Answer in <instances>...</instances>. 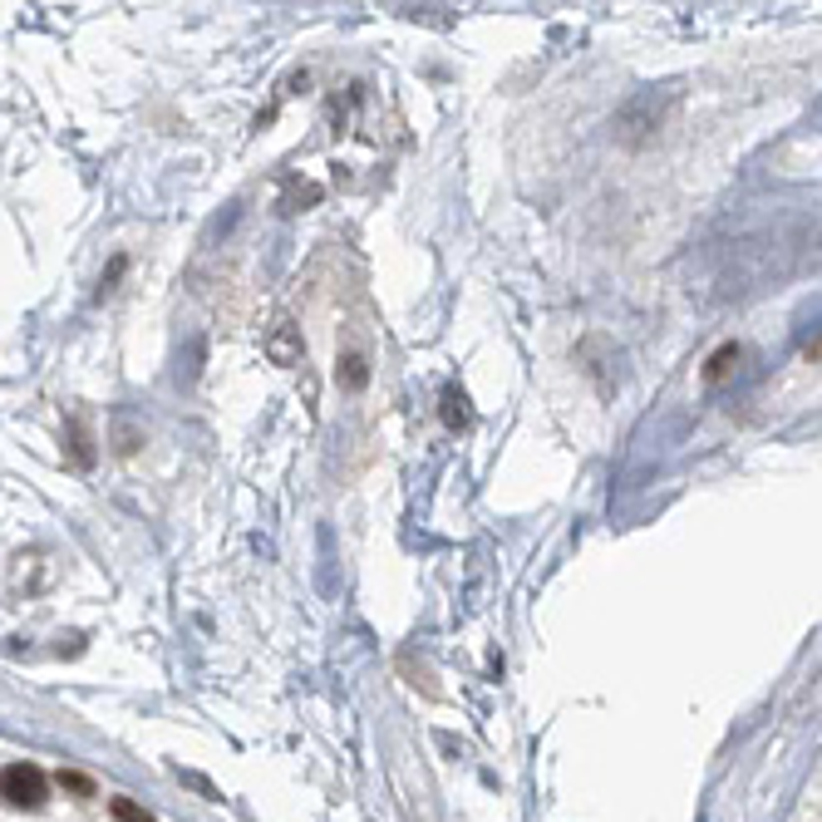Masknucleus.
I'll return each mask as SVG.
<instances>
[{"mask_svg": "<svg viewBox=\"0 0 822 822\" xmlns=\"http://www.w3.org/2000/svg\"><path fill=\"white\" fill-rule=\"evenodd\" d=\"M729 360H733V350H719V355H714V365H709V379H719L724 369H729Z\"/></svg>", "mask_w": 822, "mask_h": 822, "instance_id": "4", "label": "nucleus"}, {"mask_svg": "<svg viewBox=\"0 0 822 822\" xmlns=\"http://www.w3.org/2000/svg\"><path fill=\"white\" fill-rule=\"evenodd\" d=\"M114 818H124V822H153L149 812H143V808H133L129 798H114Z\"/></svg>", "mask_w": 822, "mask_h": 822, "instance_id": "3", "label": "nucleus"}, {"mask_svg": "<svg viewBox=\"0 0 822 822\" xmlns=\"http://www.w3.org/2000/svg\"><path fill=\"white\" fill-rule=\"evenodd\" d=\"M0 798L11 802V808H45L50 798V778H45L35 763H11V768H0Z\"/></svg>", "mask_w": 822, "mask_h": 822, "instance_id": "1", "label": "nucleus"}, {"mask_svg": "<svg viewBox=\"0 0 822 822\" xmlns=\"http://www.w3.org/2000/svg\"><path fill=\"white\" fill-rule=\"evenodd\" d=\"M60 788L80 792V798H94V783H90V778H84V773H60Z\"/></svg>", "mask_w": 822, "mask_h": 822, "instance_id": "2", "label": "nucleus"}]
</instances>
